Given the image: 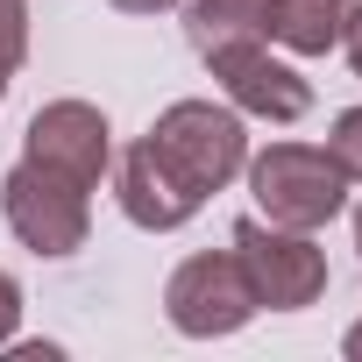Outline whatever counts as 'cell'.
<instances>
[{
    "label": "cell",
    "instance_id": "7a4b0ae2",
    "mask_svg": "<svg viewBox=\"0 0 362 362\" xmlns=\"http://www.w3.org/2000/svg\"><path fill=\"white\" fill-rule=\"evenodd\" d=\"M149 142H156V156L185 177L199 199H214L228 177L249 163L242 114H228V107H214V100H177V107H163L156 128H149Z\"/></svg>",
    "mask_w": 362,
    "mask_h": 362
},
{
    "label": "cell",
    "instance_id": "2e32d148",
    "mask_svg": "<svg viewBox=\"0 0 362 362\" xmlns=\"http://www.w3.org/2000/svg\"><path fill=\"white\" fill-rule=\"evenodd\" d=\"M348 355H355V362H362V327H348Z\"/></svg>",
    "mask_w": 362,
    "mask_h": 362
},
{
    "label": "cell",
    "instance_id": "6da1fadb",
    "mask_svg": "<svg viewBox=\"0 0 362 362\" xmlns=\"http://www.w3.org/2000/svg\"><path fill=\"white\" fill-rule=\"evenodd\" d=\"M249 185H256V206L263 221L277 228H327L341 206H348V170L334 149H305V142H270L256 163H249Z\"/></svg>",
    "mask_w": 362,
    "mask_h": 362
},
{
    "label": "cell",
    "instance_id": "9c48e42d",
    "mask_svg": "<svg viewBox=\"0 0 362 362\" xmlns=\"http://www.w3.org/2000/svg\"><path fill=\"white\" fill-rule=\"evenodd\" d=\"M185 36H192L199 57L221 50V43H263L270 36V0H192Z\"/></svg>",
    "mask_w": 362,
    "mask_h": 362
},
{
    "label": "cell",
    "instance_id": "8fae6325",
    "mask_svg": "<svg viewBox=\"0 0 362 362\" xmlns=\"http://www.w3.org/2000/svg\"><path fill=\"white\" fill-rule=\"evenodd\" d=\"M22 50H29V0H0V100L22 71Z\"/></svg>",
    "mask_w": 362,
    "mask_h": 362
},
{
    "label": "cell",
    "instance_id": "9a60e30c",
    "mask_svg": "<svg viewBox=\"0 0 362 362\" xmlns=\"http://www.w3.org/2000/svg\"><path fill=\"white\" fill-rule=\"evenodd\" d=\"M114 8H121V15H163L170 0H114Z\"/></svg>",
    "mask_w": 362,
    "mask_h": 362
},
{
    "label": "cell",
    "instance_id": "277c9868",
    "mask_svg": "<svg viewBox=\"0 0 362 362\" xmlns=\"http://www.w3.org/2000/svg\"><path fill=\"white\" fill-rule=\"evenodd\" d=\"M163 305H170V327L177 334L214 341V334H235V327L256 320V284L235 263V249H206V256H192V263L170 270Z\"/></svg>",
    "mask_w": 362,
    "mask_h": 362
},
{
    "label": "cell",
    "instance_id": "3957f363",
    "mask_svg": "<svg viewBox=\"0 0 362 362\" xmlns=\"http://www.w3.org/2000/svg\"><path fill=\"white\" fill-rule=\"evenodd\" d=\"M235 263L256 284V305L270 313H298L327 291V256L305 228H277V221H242L235 228Z\"/></svg>",
    "mask_w": 362,
    "mask_h": 362
},
{
    "label": "cell",
    "instance_id": "7c38bea8",
    "mask_svg": "<svg viewBox=\"0 0 362 362\" xmlns=\"http://www.w3.org/2000/svg\"><path fill=\"white\" fill-rule=\"evenodd\" d=\"M327 149L341 156V170H348V177H362V107H348V114L334 121V135H327Z\"/></svg>",
    "mask_w": 362,
    "mask_h": 362
},
{
    "label": "cell",
    "instance_id": "5b68a950",
    "mask_svg": "<svg viewBox=\"0 0 362 362\" xmlns=\"http://www.w3.org/2000/svg\"><path fill=\"white\" fill-rule=\"evenodd\" d=\"M0 214H8V228H15L36 256H71V249H86V192L64 185L57 170L29 163V156L0 177Z\"/></svg>",
    "mask_w": 362,
    "mask_h": 362
},
{
    "label": "cell",
    "instance_id": "e0dca14e",
    "mask_svg": "<svg viewBox=\"0 0 362 362\" xmlns=\"http://www.w3.org/2000/svg\"><path fill=\"white\" fill-rule=\"evenodd\" d=\"M355 242H362V206H355Z\"/></svg>",
    "mask_w": 362,
    "mask_h": 362
},
{
    "label": "cell",
    "instance_id": "30bf717a",
    "mask_svg": "<svg viewBox=\"0 0 362 362\" xmlns=\"http://www.w3.org/2000/svg\"><path fill=\"white\" fill-rule=\"evenodd\" d=\"M355 0H270V36L298 57H320L341 43V22H348Z\"/></svg>",
    "mask_w": 362,
    "mask_h": 362
},
{
    "label": "cell",
    "instance_id": "5bb4252c",
    "mask_svg": "<svg viewBox=\"0 0 362 362\" xmlns=\"http://www.w3.org/2000/svg\"><path fill=\"white\" fill-rule=\"evenodd\" d=\"M341 43H348V64L362 71V8H348V22H341Z\"/></svg>",
    "mask_w": 362,
    "mask_h": 362
},
{
    "label": "cell",
    "instance_id": "ba28073f",
    "mask_svg": "<svg viewBox=\"0 0 362 362\" xmlns=\"http://www.w3.org/2000/svg\"><path fill=\"white\" fill-rule=\"evenodd\" d=\"M114 192H121V214L135 221V228H149V235H163V228H185L206 199L177 177L163 156H156V142L142 135L128 156H121V177H114Z\"/></svg>",
    "mask_w": 362,
    "mask_h": 362
},
{
    "label": "cell",
    "instance_id": "8992f818",
    "mask_svg": "<svg viewBox=\"0 0 362 362\" xmlns=\"http://www.w3.org/2000/svg\"><path fill=\"white\" fill-rule=\"evenodd\" d=\"M29 163H43V170L64 177V185L93 192L100 170H107V114L86 107V100H50L29 121Z\"/></svg>",
    "mask_w": 362,
    "mask_h": 362
},
{
    "label": "cell",
    "instance_id": "52a82bcc",
    "mask_svg": "<svg viewBox=\"0 0 362 362\" xmlns=\"http://www.w3.org/2000/svg\"><path fill=\"white\" fill-rule=\"evenodd\" d=\"M206 64H214V78L228 86V100H235L242 114L298 121V114L313 107V86H305L291 64H277L263 43H221V50H206Z\"/></svg>",
    "mask_w": 362,
    "mask_h": 362
},
{
    "label": "cell",
    "instance_id": "4fadbf2b",
    "mask_svg": "<svg viewBox=\"0 0 362 362\" xmlns=\"http://www.w3.org/2000/svg\"><path fill=\"white\" fill-rule=\"evenodd\" d=\"M15 327H22V284L0 270V341H15Z\"/></svg>",
    "mask_w": 362,
    "mask_h": 362
}]
</instances>
